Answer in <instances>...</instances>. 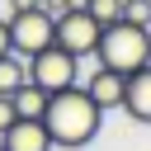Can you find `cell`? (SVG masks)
Listing matches in <instances>:
<instances>
[{"mask_svg":"<svg viewBox=\"0 0 151 151\" xmlns=\"http://www.w3.org/2000/svg\"><path fill=\"white\" fill-rule=\"evenodd\" d=\"M14 118H19V113H14V104H9V94H0V132H5V127H9Z\"/></svg>","mask_w":151,"mask_h":151,"instance_id":"cell-13","label":"cell"},{"mask_svg":"<svg viewBox=\"0 0 151 151\" xmlns=\"http://www.w3.org/2000/svg\"><path fill=\"white\" fill-rule=\"evenodd\" d=\"M0 5H5V19H9V14H24V9H33L38 0H0Z\"/></svg>","mask_w":151,"mask_h":151,"instance_id":"cell-14","label":"cell"},{"mask_svg":"<svg viewBox=\"0 0 151 151\" xmlns=\"http://www.w3.org/2000/svg\"><path fill=\"white\" fill-rule=\"evenodd\" d=\"M123 19H127V24L151 28V0H123Z\"/></svg>","mask_w":151,"mask_h":151,"instance_id":"cell-12","label":"cell"},{"mask_svg":"<svg viewBox=\"0 0 151 151\" xmlns=\"http://www.w3.org/2000/svg\"><path fill=\"white\" fill-rule=\"evenodd\" d=\"M85 14H90L99 28H109V24L123 19V0H85Z\"/></svg>","mask_w":151,"mask_h":151,"instance_id":"cell-11","label":"cell"},{"mask_svg":"<svg viewBox=\"0 0 151 151\" xmlns=\"http://www.w3.org/2000/svg\"><path fill=\"white\" fill-rule=\"evenodd\" d=\"M0 19H5V14H0Z\"/></svg>","mask_w":151,"mask_h":151,"instance_id":"cell-17","label":"cell"},{"mask_svg":"<svg viewBox=\"0 0 151 151\" xmlns=\"http://www.w3.org/2000/svg\"><path fill=\"white\" fill-rule=\"evenodd\" d=\"M94 57H99V66H109V71H118V76H132V71H142V66L151 61V28L127 24V19L99 28Z\"/></svg>","mask_w":151,"mask_h":151,"instance_id":"cell-2","label":"cell"},{"mask_svg":"<svg viewBox=\"0 0 151 151\" xmlns=\"http://www.w3.org/2000/svg\"><path fill=\"white\" fill-rule=\"evenodd\" d=\"M5 24H9V52H19L24 61L52 42V14H47L42 5H33V9H24V14H9Z\"/></svg>","mask_w":151,"mask_h":151,"instance_id":"cell-4","label":"cell"},{"mask_svg":"<svg viewBox=\"0 0 151 151\" xmlns=\"http://www.w3.org/2000/svg\"><path fill=\"white\" fill-rule=\"evenodd\" d=\"M42 127L52 137V146H66V151H80L99 137L104 127V109L85 94V85H66V90H52L47 109H42Z\"/></svg>","mask_w":151,"mask_h":151,"instance_id":"cell-1","label":"cell"},{"mask_svg":"<svg viewBox=\"0 0 151 151\" xmlns=\"http://www.w3.org/2000/svg\"><path fill=\"white\" fill-rule=\"evenodd\" d=\"M5 52H9V24L0 19V57H5Z\"/></svg>","mask_w":151,"mask_h":151,"instance_id":"cell-15","label":"cell"},{"mask_svg":"<svg viewBox=\"0 0 151 151\" xmlns=\"http://www.w3.org/2000/svg\"><path fill=\"white\" fill-rule=\"evenodd\" d=\"M123 80L127 76H118V71H109V66H99L90 80H85V94L109 113V109H123Z\"/></svg>","mask_w":151,"mask_h":151,"instance_id":"cell-8","label":"cell"},{"mask_svg":"<svg viewBox=\"0 0 151 151\" xmlns=\"http://www.w3.org/2000/svg\"><path fill=\"white\" fill-rule=\"evenodd\" d=\"M47 99H52V90H42L38 80H24V85L9 94V104H14V113H19V118H42Z\"/></svg>","mask_w":151,"mask_h":151,"instance_id":"cell-9","label":"cell"},{"mask_svg":"<svg viewBox=\"0 0 151 151\" xmlns=\"http://www.w3.org/2000/svg\"><path fill=\"white\" fill-rule=\"evenodd\" d=\"M123 109L132 123H151V61L123 80Z\"/></svg>","mask_w":151,"mask_h":151,"instance_id":"cell-7","label":"cell"},{"mask_svg":"<svg viewBox=\"0 0 151 151\" xmlns=\"http://www.w3.org/2000/svg\"><path fill=\"white\" fill-rule=\"evenodd\" d=\"M52 42L71 57H94V42H99V24L85 14V9H66L52 19Z\"/></svg>","mask_w":151,"mask_h":151,"instance_id":"cell-5","label":"cell"},{"mask_svg":"<svg viewBox=\"0 0 151 151\" xmlns=\"http://www.w3.org/2000/svg\"><path fill=\"white\" fill-rule=\"evenodd\" d=\"M24 80H28V61H24L19 52H5V57H0V94H14Z\"/></svg>","mask_w":151,"mask_h":151,"instance_id":"cell-10","label":"cell"},{"mask_svg":"<svg viewBox=\"0 0 151 151\" xmlns=\"http://www.w3.org/2000/svg\"><path fill=\"white\" fill-rule=\"evenodd\" d=\"M0 151H5V142H0Z\"/></svg>","mask_w":151,"mask_h":151,"instance_id":"cell-16","label":"cell"},{"mask_svg":"<svg viewBox=\"0 0 151 151\" xmlns=\"http://www.w3.org/2000/svg\"><path fill=\"white\" fill-rule=\"evenodd\" d=\"M5 151H52V137L42 127V118H14L5 132H0Z\"/></svg>","mask_w":151,"mask_h":151,"instance_id":"cell-6","label":"cell"},{"mask_svg":"<svg viewBox=\"0 0 151 151\" xmlns=\"http://www.w3.org/2000/svg\"><path fill=\"white\" fill-rule=\"evenodd\" d=\"M28 80H38L42 90H66V85H80V57L61 52L57 42H47L42 52L28 57Z\"/></svg>","mask_w":151,"mask_h":151,"instance_id":"cell-3","label":"cell"}]
</instances>
